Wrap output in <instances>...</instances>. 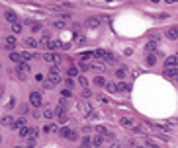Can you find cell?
Segmentation results:
<instances>
[{
	"label": "cell",
	"mask_w": 178,
	"mask_h": 148,
	"mask_svg": "<svg viewBox=\"0 0 178 148\" xmlns=\"http://www.w3.org/2000/svg\"><path fill=\"white\" fill-rule=\"evenodd\" d=\"M47 80H51L53 84H59V82H61V72H59V66H57V64H53V66L49 68Z\"/></svg>",
	"instance_id": "cell-2"
},
{
	"label": "cell",
	"mask_w": 178,
	"mask_h": 148,
	"mask_svg": "<svg viewBox=\"0 0 178 148\" xmlns=\"http://www.w3.org/2000/svg\"><path fill=\"white\" fill-rule=\"evenodd\" d=\"M155 63H157V57L155 55H147V64H149V66H153Z\"/></svg>",
	"instance_id": "cell-34"
},
{
	"label": "cell",
	"mask_w": 178,
	"mask_h": 148,
	"mask_svg": "<svg viewBox=\"0 0 178 148\" xmlns=\"http://www.w3.org/2000/svg\"><path fill=\"white\" fill-rule=\"evenodd\" d=\"M86 2H104V0H86Z\"/></svg>",
	"instance_id": "cell-52"
},
{
	"label": "cell",
	"mask_w": 178,
	"mask_h": 148,
	"mask_svg": "<svg viewBox=\"0 0 178 148\" xmlns=\"http://www.w3.org/2000/svg\"><path fill=\"white\" fill-rule=\"evenodd\" d=\"M94 84L100 86V88H106L108 82H106V78H104V76H96V78H94Z\"/></svg>",
	"instance_id": "cell-20"
},
{
	"label": "cell",
	"mask_w": 178,
	"mask_h": 148,
	"mask_svg": "<svg viewBox=\"0 0 178 148\" xmlns=\"http://www.w3.org/2000/svg\"><path fill=\"white\" fill-rule=\"evenodd\" d=\"M167 39H172V41L178 39V27H168L167 29Z\"/></svg>",
	"instance_id": "cell-9"
},
{
	"label": "cell",
	"mask_w": 178,
	"mask_h": 148,
	"mask_svg": "<svg viewBox=\"0 0 178 148\" xmlns=\"http://www.w3.org/2000/svg\"><path fill=\"white\" fill-rule=\"evenodd\" d=\"M164 76H167V78H174V76H178V68H167V70H164Z\"/></svg>",
	"instance_id": "cell-21"
},
{
	"label": "cell",
	"mask_w": 178,
	"mask_h": 148,
	"mask_svg": "<svg viewBox=\"0 0 178 148\" xmlns=\"http://www.w3.org/2000/svg\"><path fill=\"white\" fill-rule=\"evenodd\" d=\"M104 60H106V63H114V60H115V57H114V53H110V51H106V55H104Z\"/></svg>",
	"instance_id": "cell-30"
},
{
	"label": "cell",
	"mask_w": 178,
	"mask_h": 148,
	"mask_svg": "<svg viewBox=\"0 0 178 148\" xmlns=\"http://www.w3.org/2000/svg\"><path fill=\"white\" fill-rule=\"evenodd\" d=\"M12 31H14V33H20V31H22V23H12Z\"/></svg>",
	"instance_id": "cell-36"
},
{
	"label": "cell",
	"mask_w": 178,
	"mask_h": 148,
	"mask_svg": "<svg viewBox=\"0 0 178 148\" xmlns=\"http://www.w3.org/2000/svg\"><path fill=\"white\" fill-rule=\"evenodd\" d=\"M43 86H45V88H47V90H53V88H55V84H53L51 80H47V82H45Z\"/></svg>",
	"instance_id": "cell-42"
},
{
	"label": "cell",
	"mask_w": 178,
	"mask_h": 148,
	"mask_svg": "<svg viewBox=\"0 0 178 148\" xmlns=\"http://www.w3.org/2000/svg\"><path fill=\"white\" fill-rule=\"evenodd\" d=\"M112 148H121V144H119V142H114V144H112Z\"/></svg>",
	"instance_id": "cell-49"
},
{
	"label": "cell",
	"mask_w": 178,
	"mask_h": 148,
	"mask_svg": "<svg viewBox=\"0 0 178 148\" xmlns=\"http://www.w3.org/2000/svg\"><path fill=\"white\" fill-rule=\"evenodd\" d=\"M151 2H153V4H157V2H159V0H151Z\"/></svg>",
	"instance_id": "cell-53"
},
{
	"label": "cell",
	"mask_w": 178,
	"mask_h": 148,
	"mask_svg": "<svg viewBox=\"0 0 178 148\" xmlns=\"http://www.w3.org/2000/svg\"><path fill=\"white\" fill-rule=\"evenodd\" d=\"M121 125L123 127H131V129H133V127H135V119L133 117H121Z\"/></svg>",
	"instance_id": "cell-16"
},
{
	"label": "cell",
	"mask_w": 178,
	"mask_h": 148,
	"mask_svg": "<svg viewBox=\"0 0 178 148\" xmlns=\"http://www.w3.org/2000/svg\"><path fill=\"white\" fill-rule=\"evenodd\" d=\"M90 144H92V140L88 137H82V148H90Z\"/></svg>",
	"instance_id": "cell-35"
},
{
	"label": "cell",
	"mask_w": 178,
	"mask_h": 148,
	"mask_svg": "<svg viewBox=\"0 0 178 148\" xmlns=\"http://www.w3.org/2000/svg\"><path fill=\"white\" fill-rule=\"evenodd\" d=\"M164 66L167 68H178V55H172L164 60Z\"/></svg>",
	"instance_id": "cell-6"
},
{
	"label": "cell",
	"mask_w": 178,
	"mask_h": 148,
	"mask_svg": "<svg viewBox=\"0 0 178 148\" xmlns=\"http://www.w3.org/2000/svg\"><path fill=\"white\" fill-rule=\"evenodd\" d=\"M43 60H45V63H49V64H59L61 63V55L49 51V53H45V55H43Z\"/></svg>",
	"instance_id": "cell-4"
},
{
	"label": "cell",
	"mask_w": 178,
	"mask_h": 148,
	"mask_svg": "<svg viewBox=\"0 0 178 148\" xmlns=\"http://www.w3.org/2000/svg\"><path fill=\"white\" fill-rule=\"evenodd\" d=\"M61 134H63L65 138H69V140H76V138H78V134L74 133V131L67 129V127H65V129H61Z\"/></svg>",
	"instance_id": "cell-7"
},
{
	"label": "cell",
	"mask_w": 178,
	"mask_h": 148,
	"mask_svg": "<svg viewBox=\"0 0 178 148\" xmlns=\"http://www.w3.org/2000/svg\"><path fill=\"white\" fill-rule=\"evenodd\" d=\"M106 90H108L110 94H115V92H118V84H112V82H108V84H106Z\"/></svg>",
	"instance_id": "cell-26"
},
{
	"label": "cell",
	"mask_w": 178,
	"mask_h": 148,
	"mask_svg": "<svg viewBox=\"0 0 178 148\" xmlns=\"http://www.w3.org/2000/svg\"><path fill=\"white\" fill-rule=\"evenodd\" d=\"M18 134H20L22 138H26L28 142H35L37 137H39V131H37V129H31V127H24L22 131H18Z\"/></svg>",
	"instance_id": "cell-1"
},
{
	"label": "cell",
	"mask_w": 178,
	"mask_h": 148,
	"mask_svg": "<svg viewBox=\"0 0 178 148\" xmlns=\"http://www.w3.org/2000/svg\"><path fill=\"white\" fill-rule=\"evenodd\" d=\"M34 53H30V51H22V59L24 60H26V63H28V60H31V59H34Z\"/></svg>",
	"instance_id": "cell-27"
},
{
	"label": "cell",
	"mask_w": 178,
	"mask_h": 148,
	"mask_svg": "<svg viewBox=\"0 0 178 148\" xmlns=\"http://www.w3.org/2000/svg\"><path fill=\"white\" fill-rule=\"evenodd\" d=\"M26 45H28V47H37V45H39V41H35L34 37H28V39H26Z\"/></svg>",
	"instance_id": "cell-28"
},
{
	"label": "cell",
	"mask_w": 178,
	"mask_h": 148,
	"mask_svg": "<svg viewBox=\"0 0 178 148\" xmlns=\"http://www.w3.org/2000/svg\"><path fill=\"white\" fill-rule=\"evenodd\" d=\"M174 2H178V0H167V4H174Z\"/></svg>",
	"instance_id": "cell-51"
},
{
	"label": "cell",
	"mask_w": 178,
	"mask_h": 148,
	"mask_svg": "<svg viewBox=\"0 0 178 148\" xmlns=\"http://www.w3.org/2000/svg\"><path fill=\"white\" fill-rule=\"evenodd\" d=\"M90 96H92V94H90V90H88V88L82 90V97H90Z\"/></svg>",
	"instance_id": "cell-45"
},
{
	"label": "cell",
	"mask_w": 178,
	"mask_h": 148,
	"mask_svg": "<svg viewBox=\"0 0 178 148\" xmlns=\"http://www.w3.org/2000/svg\"><path fill=\"white\" fill-rule=\"evenodd\" d=\"M16 41H18V39H16L14 35H8V37H6V49L14 51V47H16Z\"/></svg>",
	"instance_id": "cell-13"
},
{
	"label": "cell",
	"mask_w": 178,
	"mask_h": 148,
	"mask_svg": "<svg viewBox=\"0 0 178 148\" xmlns=\"http://www.w3.org/2000/svg\"><path fill=\"white\" fill-rule=\"evenodd\" d=\"M43 117H45V119H55V117H57L55 109H45V111H43Z\"/></svg>",
	"instance_id": "cell-22"
},
{
	"label": "cell",
	"mask_w": 178,
	"mask_h": 148,
	"mask_svg": "<svg viewBox=\"0 0 178 148\" xmlns=\"http://www.w3.org/2000/svg\"><path fill=\"white\" fill-rule=\"evenodd\" d=\"M20 111H22V115L28 113V105H22V107H20Z\"/></svg>",
	"instance_id": "cell-48"
},
{
	"label": "cell",
	"mask_w": 178,
	"mask_h": 148,
	"mask_svg": "<svg viewBox=\"0 0 178 148\" xmlns=\"http://www.w3.org/2000/svg\"><path fill=\"white\" fill-rule=\"evenodd\" d=\"M65 86H67V88H73V86H74L73 78H67V80H65Z\"/></svg>",
	"instance_id": "cell-44"
},
{
	"label": "cell",
	"mask_w": 178,
	"mask_h": 148,
	"mask_svg": "<svg viewBox=\"0 0 178 148\" xmlns=\"http://www.w3.org/2000/svg\"><path fill=\"white\" fill-rule=\"evenodd\" d=\"M78 82H80V86H88V80H86V76H78Z\"/></svg>",
	"instance_id": "cell-41"
},
{
	"label": "cell",
	"mask_w": 178,
	"mask_h": 148,
	"mask_svg": "<svg viewBox=\"0 0 178 148\" xmlns=\"http://www.w3.org/2000/svg\"><path fill=\"white\" fill-rule=\"evenodd\" d=\"M90 68H92V70H96V72H100V70H104V63H102V60L90 63Z\"/></svg>",
	"instance_id": "cell-18"
},
{
	"label": "cell",
	"mask_w": 178,
	"mask_h": 148,
	"mask_svg": "<svg viewBox=\"0 0 178 148\" xmlns=\"http://www.w3.org/2000/svg\"><path fill=\"white\" fill-rule=\"evenodd\" d=\"M6 105H8V109H12V107H14V105H16V100H14V97H10Z\"/></svg>",
	"instance_id": "cell-43"
},
{
	"label": "cell",
	"mask_w": 178,
	"mask_h": 148,
	"mask_svg": "<svg viewBox=\"0 0 178 148\" xmlns=\"http://www.w3.org/2000/svg\"><path fill=\"white\" fill-rule=\"evenodd\" d=\"M10 60H14V63H24V59H22V53H18V51H12L10 53Z\"/></svg>",
	"instance_id": "cell-14"
},
{
	"label": "cell",
	"mask_w": 178,
	"mask_h": 148,
	"mask_svg": "<svg viewBox=\"0 0 178 148\" xmlns=\"http://www.w3.org/2000/svg\"><path fill=\"white\" fill-rule=\"evenodd\" d=\"M80 111H82V113H86L88 117L94 113V111H92V105H90L88 101H82V103H80Z\"/></svg>",
	"instance_id": "cell-10"
},
{
	"label": "cell",
	"mask_w": 178,
	"mask_h": 148,
	"mask_svg": "<svg viewBox=\"0 0 178 148\" xmlns=\"http://www.w3.org/2000/svg\"><path fill=\"white\" fill-rule=\"evenodd\" d=\"M129 90H131V86L125 84V82H119L118 84V92H129Z\"/></svg>",
	"instance_id": "cell-23"
},
{
	"label": "cell",
	"mask_w": 178,
	"mask_h": 148,
	"mask_svg": "<svg viewBox=\"0 0 178 148\" xmlns=\"http://www.w3.org/2000/svg\"><path fill=\"white\" fill-rule=\"evenodd\" d=\"M149 148H160L159 144H149Z\"/></svg>",
	"instance_id": "cell-50"
},
{
	"label": "cell",
	"mask_w": 178,
	"mask_h": 148,
	"mask_svg": "<svg viewBox=\"0 0 178 148\" xmlns=\"http://www.w3.org/2000/svg\"><path fill=\"white\" fill-rule=\"evenodd\" d=\"M92 144L96 146V148H100L102 144H104V134H96V137L92 138Z\"/></svg>",
	"instance_id": "cell-17"
},
{
	"label": "cell",
	"mask_w": 178,
	"mask_h": 148,
	"mask_svg": "<svg viewBox=\"0 0 178 148\" xmlns=\"http://www.w3.org/2000/svg\"><path fill=\"white\" fill-rule=\"evenodd\" d=\"M137 148H147V146H137Z\"/></svg>",
	"instance_id": "cell-54"
},
{
	"label": "cell",
	"mask_w": 178,
	"mask_h": 148,
	"mask_svg": "<svg viewBox=\"0 0 178 148\" xmlns=\"http://www.w3.org/2000/svg\"><path fill=\"white\" fill-rule=\"evenodd\" d=\"M94 57V53H90V51H86V53H80V60H84V63H88L90 59Z\"/></svg>",
	"instance_id": "cell-24"
},
{
	"label": "cell",
	"mask_w": 178,
	"mask_h": 148,
	"mask_svg": "<svg viewBox=\"0 0 178 148\" xmlns=\"http://www.w3.org/2000/svg\"><path fill=\"white\" fill-rule=\"evenodd\" d=\"M24 127H26V119H24V117L14 119V123H12V129H14V131H22Z\"/></svg>",
	"instance_id": "cell-8"
},
{
	"label": "cell",
	"mask_w": 178,
	"mask_h": 148,
	"mask_svg": "<svg viewBox=\"0 0 178 148\" xmlns=\"http://www.w3.org/2000/svg\"><path fill=\"white\" fill-rule=\"evenodd\" d=\"M115 76H118V78H123V76H125V68H118V70H115Z\"/></svg>",
	"instance_id": "cell-39"
},
{
	"label": "cell",
	"mask_w": 178,
	"mask_h": 148,
	"mask_svg": "<svg viewBox=\"0 0 178 148\" xmlns=\"http://www.w3.org/2000/svg\"><path fill=\"white\" fill-rule=\"evenodd\" d=\"M4 18H6V22H10V23L18 22V16H16V12H12V10H8L6 14H4Z\"/></svg>",
	"instance_id": "cell-11"
},
{
	"label": "cell",
	"mask_w": 178,
	"mask_h": 148,
	"mask_svg": "<svg viewBox=\"0 0 178 148\" xmlns=\"http://www.w3.org/2000/svg\"><path fill=\"white\" fill-rule=\"evenodd\" d=\"M67 74H69V78H73V76H78V68H76V66H69Z\"/></svg>",
	"instance_id": "cell-29"
},
{
	"label": "cell",
	"mask_w": 178,
	"mask_h": 148,
	"mask_svg": "<svg viewBox=\"0 0 178 148\" xmlns=\"http://www.w3.org/2000/svg\"><path fill=\"white\" fill-rule=\"evenodd\" d=\"M63 97H71V88H65L63 90Z\"/></svg>",
	"instance_id": "cell-46"
},
{
	"label": "cell",
	"mask_w": 178,
	"mask_h": 148,
	"mask_svg": "<svg viewBox=\"0 0 178 148\" xmlns=\"http://www.w3.org/2000/svg\"><path fill=\"white\" fill-rule=\"evenodd\" d=\"M104 55H106V51H102V49L94 51V57H96V59H104Z\"/></svg>",
	"instance_id": "cell-37"
},
{
	"label": "cell",
	"mask_w": 178,
	"mask_h": 148,
	"mask_svg": "<svg viewBox=\"0 0 178 148\" xmlns=\"http://www.w3.org/2000/svg\"><path fill=\"white\" fill-rule=\"evenodd\" d=\"M84 23H86V27H98L100 26V18H88Z\"/></svg>",
	"instance_id": "cell-15"
},
{
	"label": "cell",
	"mask_w": 178,
	"mask_h": 148,
	"mask_svg": "<svg viewBox=\"0 0 178 148\" xmlns=\"http://www.w3.org/2000/svg\"><path fill=\"white\" fill-rule=\"evenodd\" d=\"M74 41H76L78 45H84V41H86V39H84L82 35H76V37H74Z\"/></svg>",
	"instance_id": "cell-40"
},
{
	"label": "cell",
	"mask_w": 178,
	"mask_h": 148,
	"mask_svg": "<svg viewBox=\"0 0 178 148\" xmlns=\"http://www.w3.org/2000/svg\"><path fill=\"white\" fill-rule=\"evenodd\" d=\"M164 125H167L168 129H176V127H178V119H176V117H170V119H167V123H164Z\"/></svg>",
	"instance_id": "cell-19"
},
{
	"label": "cell",
	"mask_w": 178,
	"mask_h": 148,
	"mask_svg": "<svg viewBox=\"0 0 178 148\" xmlns=\"http://www.w3.org/2000/svg\"><path fill=\"white\" fill-rule=\"evenodd\" d=\"M30 103L34 105V107H39V105L43 103V96H41L39 92H31L30 94Z\"/></svg>",
	"instance_id": "cell-5"
},
{
	"label": "cell",
	"mask_w": 178,
	"mask_h": 148,
	"mask_svg": "<svg viewBox=\"0 0 178 148\" xmlns=\"http://www.w3.org/2000/svg\"><path fill=\"white\" fill-rule=\"evenodd\" d=\"M12 123H14V119H12V117H4V119H2V125L12 127Z\"/></svg>",
	"instance_id": "cell-38"
},
{
	"label": "cell",
	"mask_w": 178,
	"mask_h": 148,
	"mask_svg": "<svg viewBox=\"0 0 178 148\" xmlns=\"http://www.w3.org/2000/svg\"><path fill=\"white\" fill-rule=\"evenodd\" d=\"M16 74H18V78H22V80H26L28 74H30V64L24 60V63H20L18 66H16Z\"/></svg>",
	"instance_id": "cell-3"
},
{
	"label": "cell",
	"mask_w": 178,
	"mask_h": 148,
	"mask_svg": "<svg viewBox=\"0 0 178 148\" xmlns=\"http://www.w3.org/2000/svg\"><path fill=\"white\" fill-rule=\"evenodd\" d=\"M43 131H45V133H57V131H59V127H57V125H47Z\"/></svg>",
	"instance_id": "cell-31"
},
{
	"label": "cell",
	"mask_w": 178,
	"mask_h": 148,
	"mask_svg": "<svg viewBox=\"0 0 178 148\" xmlns=\"http://www.w3.org/2000/svg\"><path fill=\"white\" fill-rule=\"evenodd\" d=\"M65 26H67V23H65L63 20H57V22H53V27H57V29H63Z\"/></svg>",
	"instance_id": "cell-33"
},
{
	"label": "cell",
	"mask_w": 178,
	"mask_h": 148,
	"mask_svg": "<svg viewBox=\"0 0 178 148\" xmlns=\"http://www.w3.org/2000/svg\"><path fill=\"white\" fill-rule=\"evenodd\" d=\"M57 119H59V123H67V121H69V115L63 111V113H59V115H57Z\"/></svg>",
	"instance_id": "cell-32"
},
{
	"label": "cell",
	"mask_w": 178,
	"mask_h": 148,
	"mask_svg": "<svg viewBox=\"0 0 178 148\" xmlns=\"http://www.w3.org/2000/svg\"><path fill=\"white\" fill-rule=\"evenodd\" d=\"M47 47L51 49V51H55V49H61V47H63V43H61V41H57V39H49V41H47Z\"/></svg>",
	"instance_id": "cell-12"
},
{
	"label": "cell",
	"mask_w": 178,
	"mask_h": 148,
	"mask_svg": "<svg viewBox=\"0 0 178 148\" xmlns=\"http://www.w3.org/2000/svg\"><path fill=\"white\" fill-rule=\"evenodd\" d=\"M31 29H34V31H39V29H41V23H31Z\"/></svg>",
	"instance_id": "cell-47"
},
{
	"label": "cell",
	"mask_w": 178,
	"mask_h": 148,
	"mask_svg": "<svg viewBox=\"0 0 178 148\" xmlns=\"http://www.w3.org/2000/svg\"><path fill=\"white\" fill-rule=\"evenodd\" d=\"M155 51H157V41H151V43H147V53H149V55H153Z\"/></svg>",
	"instance_id": "cell-25"
}]
</instances>
